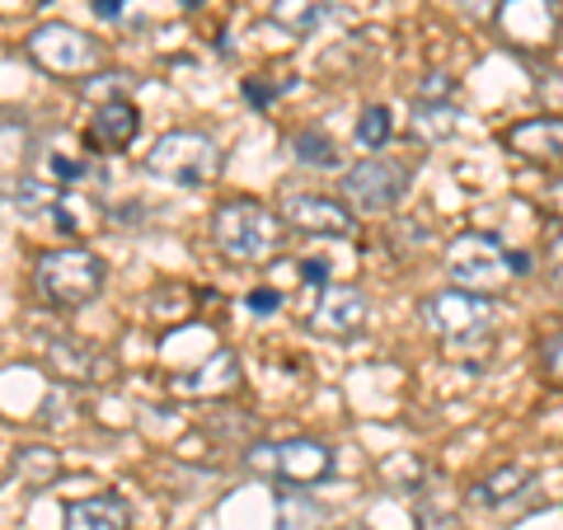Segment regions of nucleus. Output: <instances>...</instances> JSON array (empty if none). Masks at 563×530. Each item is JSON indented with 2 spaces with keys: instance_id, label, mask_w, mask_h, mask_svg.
<instances>
[{
  "instance_id": "nucleus-1",
  "label": "nucleus",
  "mask_w": 563,
  "mask_h": 530,
  "mask_svg": "<svg viewBox=\"0 0 563 530\" xmlns=\"http://www.w3.org/2000/svg\"><path fill=\"white\" fill-rule=\"evenodd\" d=\"M109 268L90 250H47L33 268V287L52 310H80L103 291Z\"/></svg>"
},
{
  "instance_id": "nucleus-2",
  "label": "nucleus",
  "mask_w": 563,
  "mask_h": 530,
  "mask_svg": "<svg viewBox=\"0 0 563 530\" xmlns=\"http://www.w3.org/2000/svg\"><path fill=\"white\" fill-rule=\"evenodd\" d=\"M277 235H282V217H273L254 198H231L211 217V240L231 263H263L277 250Z\"/></svg>"
},
{
  "instance_id": "nucleus-3",
  "label": "nucleus",
  "mask_w": 563,
  "mask_h": 530,
  "mask_svg": "<svg viewBox=\"0 0 563 530\" xmlns=\"http://www.w3.org/2000/svg\"><path fill=\"white\" fill-rule=\"evenodd\" d=\"M146 169L174 188H207L221 174V146L207 132H165L151 146Z\"/></svg>"
},
{
  "instance_id": "nucleus-4",
  "label": "nucleus",
  "mask_w": 563,
  "mask_h": 530,
  "mask_svg": "<svg viewBox=\"0 0 563 530\" xmlns=\"http://www.w3.org/2000/svg\"><path fill=\"white\" fill-rule=\"evenodd\" d=\"M422 320H428V329H432L451 352H465V347H474V343L488 339V329H493V306H488L484 296L451 287V291H437V296L422 300Z\"/></svg>"
},
{
  "instance_id": "nucleus-5",
  "label": "nucleus",
  "mask_w": 563,
  "mask_h": 530,
  "mask_svg": "<svg viewBox=\"0 0 563 530\" xmlns=\"http://www.w3.org/2000/svg\"><path fill=\"white\" fill-rule=\"evenodd\" d=\"M446 273L461 291H474V296H488L507 287V273H512V263H507V250L498 235H479L470 231L461 240H451L446 250Z\"/></svg>"
},
{
  "instance_id": "nucleus-6",
  "label": "nucleus",
  "mask_w": 563,
  "mask_h": 530,
  "mask_svg": "<svg viewBox=\"0 0 563 530\" xmlns=\"http://www.w3.org/2000/svg\"><path fill=\"white\" fill-rule=\"evenodd\" d=\"M409 165L390 161V155H372V161H357L343 174V192L352 211H366V217H380V211H395L409 192Z\"/></svg>"
},
{
  "instance_id": "nucleus-7",
  "label": "nucleus",
  "mask_w": 563,
  "mask_h": 530,
  "mask_svg": "<svg viewBox=\"0 0 563 530\" xmlns=\"http://www.w3.org/2000/svg\"><path fill=\"white\" fill-rule=\"evenodd\" d=\"M29 57L52 76H95L103 47L76 24H43L29 33Z\"/></svg>"
},
{
  "instance_id": "nucleus-8",
  "label": "nucleus",
  "mask_w": 563,
  "mask_h": 530,
  "mask_svg": "<svg viewBox=\"0 0 563 530\" xmlns=\"http://www.w3.org/2000/svg\"><path fill=\"white\" fill-rule=\"evenodd\" d=\"M250 465L263 474H277V479L291 484V488H306V484H320L333 474V451L324 441L291 437V441H282V446H254Z\"/></svg>"
},
{
  "instance_id": "nucleus-9",
  "label": "nucleus",
  "mask_w": 563,
  "mask_h": 530,
  "mask_svg": "<svg viewBox=\"0 0 563 530\" xmlns=\"http://www.w3.org/2000/svg\"><path fill=\"white\" fill-rule=\"evenodd\" d=\"M277 217L291 225V231L301 235H324V240H343L357 231V217H352V207L339 202V198H324V192H291V198H282Z\"/></svg>"
},
{
  "instance_id": "nucleus-10",
  "label": "nucleus",
  "mask_w": 563,
  "mask_h": 530,
  "mask_svg": "<svg viewBox=\"0 0 563 530\" xmlns=\"http://www.w3.org/2000/svg\"><path fill=\"white\" fill-rule=\"evenodd\" d=\"M366 296L357 287H324L320 300H314V310L306 314L310 333H320V339H333V343H347L357 339L366 329Z\"/></svg>"
},
{
  "instance_id": "nucleus-11",
  "label": "nucleus",
  "mask_w": 563,
  "mask_h": 530,
  "mask_svg": "<svg viewBox=\"0 0 563 530\" xmlns=\"http://www.w3.org/2000/svg\"><path fill=\"white\" fill-rule=\"evenodd\" d=\"M235 385H240V357L231 347H211L202 366L179 371V376L169 380V390L184 399H217V395H231Z\"/></svg>"
},
{
  "instance_id": "nucleus-12",
  "label": "nucleus",
  "mask_w": 563,
  "mask_h": 530,
  "mask_svg": "<svg viewBox=\"0 0 563 530\" xmlns=\"http://www.w3.org/2000/svg\"><path fill=\"white\" fill-rule=\"evenodd\" d=\"M503 146L531 165H559L563 161V118H521L503 132Z\"/></svg>"
},
{
  "instance_id": "nucleus-13",
  "label": "nucleus",
  "mask_w": 563,
  "mask_h": 530,
  "mask_svg": "<svg viewBox=\"0 0 563 530\" xmlns=\"http://www.w3.org/2000/svg\"><path fill=\"white\" fill-rule=\"evenodd\" d=\"M531 488H536V470L517 461V465H498L488 479L474 484L470 503L484 507V511H507V507H517V503L531 498Z\"/></svg>"
},
{
  "instance_id": "nucleus-14",
  "label": "nucleus",
  "mask_w": 563,
  "mask_h": 530,
  "mask_svg": "<svg viewBox=\"0 0 563 530\" xmlns=\"http://www.w3.org/2000/svg\"><path fill=\"white\" fill-rule=\"evenodd\" d=\"M62 530H132V503L118 493H95V498L66 503Z\"/></svg>"
},
{
  "instance_id": "nucleus-15",
  "label": "nucleus",
  "mask_w": 563,
  "mask_h": 530,
  "mask_svg": "<svg viewBox=\"0 0 563 530\" xmlns=\"http://www.w3.org/2000/svg\"><path fill=\"white\" fill-rule=\"evenodd\" d=\"M141 132V113L132 109V99H109L95 109V122H90V146L95 151H128Z\"/></svg>"
},
{
  "instance_id": "nucleus-16",
  "label": "nucleus",
  "mask_w": 563,
  "mask_h": 530,
  "mask_svg": "<svg viewBox=\"0 0 563 530\" xmlns=\"http://www.w3.org/2000/svg\"><path fill=\"white\" fill-rule=\"evenodd\" d=\"M14 207H20L24 217H43L52 225H62L66 235H80L76 217L66 211V188L62 184H33V179H24L20 188H14Z\"/></svg>"
},
{
  "instance_id": "nucleus-17",
  "label": "nucleus",
  "mask_w": 563,
  "mask_h": 530,
  "mask_svg": "<svg viewBox=\"0 0 563 530\" xmlns=\"http://www.w3.org/2000/svg\"><path fill=\"white\" fill-rule=\"evenodd\" d=\"M324 526V507L310 498V493H296L287 484V493H277V530H320Z\"/></svg>"
},
{
  "instance_id": "nucleus-18",
  "label": "nucleus",
  "mask_w": 563,
  "mask_h": 530,
  "mask_svg": "<svg viewBox=\"0 0 563 530\" xmlns=\"http://www.w3.org/2000/svg\"><path fill=\"white\" fill-rule=\"evenodd\" d=\"M273 20L287 33H314L329 20V0H273Z\"/></svg>"
},
{
  "instance_id": "nucleus-19",
  "label": "nucleus",
  "mask_w": 563,
  "mask_h": 530,
  "mask_svg": "<svg viewBox=\"0 0 563 530\" xmlns=\"http://www.w3.org/2000/svg\"><path fill=\"white\" fill-rule=\"evenodd\" d=\"M413 136L418 141H446V136H455V128H461V118H455V109L451 103H413Z\"/></svg>"
},
{
  "instance_id": "nucleus-20",
  "label": "nucleus",
  "mask_w": 563,
  "mask_h": 530,
  "mask_svg": "<svg viewBox=\"0 0 563 530\" xmlns=\"http://www.w3.org/2000/svg\"><path fill=\"white\" fill-rule=\"evenodd\" d=\"M291 151H296V161L310 165V169H339V146L324 136V132H296L291 141Z\"/></svg>"
},
{
  "instance_id": "nucleus-21",
  "label": "nucleus",
  "mask_w": 563,
  "mask_h": 530,
  "mask_svg": "<svg viewBox=\"0 0 563 530\" xmlns=\"http://www.w3.org/2000/svg\"><path fill=\"white\" fill-rule=\"evenodd\" d=\"M47 357L52 362H57L62 371H66V376H90V371H95V362H99V352H90V347H76V339H52L47 343Z\"/></svg>"
},
{
  "instance_id": "nucleus-22",
  "label": "nucleus",
  "mask_w": 563,
  "mask_h": 530,
  "mask_svg": "<svg viewBox=\"0 0 563 530\" xmlns=\"http://www.w3.org/2000/svg\"><path fill=\"white\" fill-rule=\"evenodd\" d=\"M395 136V118H390V109H380V103H372L362 118H357V141L366 151H380L385 141Z\"/></svg>"
},
{
  "instance_id": "nucleus-23",
  "label": "nucleus",
  "mask_w": 563,
  "mask_h": 530,
  "mask_svg": "<svg viewBox=\"0 0 563 530\" xmlns=\"http://www.w3.org/2000/svg\"><path fill=\"white\" fill-rule=\"evenodd\" d=\"M540 366H544V376L563 390V333H550V339L540 343Z\"/></svg>"
},
{
  "instance_id": "nucleus-24",
  "label": "nucleus",
  "mask_w": 563,
  "mask_h": 530,
  "mask_svg": "<svg viewBox=\"0 0 563 530\" xmlns=\"http://www.w3.org/2000/svg\"><path fill=\"white\" fill-rule=\"evenodd\" d=\"M451 95H455V80L446 76V70H432V76L418 85V99L422 103H446Z\"/></svg>"
},
{
  "instance_id": "nucleus-25",
  "label": "nucleus",
  "mask_w": 563,
  "mask_h": 530,
  "mask_svg": "<svg viewBox=\"0 0 563 530\" xmlns=\"http://www.w3.org/2000/svg\"><path fill=\"white\" fill-rule=\"evenodd\" d=\"M47 174H52L57 184H80L85 174H90V165L70 161V155H47Z\"/></svg>"
},
{
  "instance_id": "nucleus-26",
  "label": "nucleus",
  "mask_w": 563,
  "mask_h": 530,
  "mask_svg": "<svg viewBox=\"0 0 563 530\" xmlns=\"http://www.w3.org/2000/svg\"><path fill=\"white\" fill-rule=\"evenodd\" d=\"M282 95V85H263V80H244V99L254 103V109H268V103Z\"/></svg>"
},
{
  "instance_id": "nucleus-27",
  "label": "nucleus",
  "mask_w": 563,
  "mask_h": 530,
  "mask_svg": "<svg viewBox=\"0 0 563 530\" xmlns=\"http://www.w3.org/2000/svg\"><path fill=\"white\" fill-rule=\"evenodd\" d=\"M244 306H250L254 314H273V310L282 306V296H277L273 287H254L250 296H244Z\"/></svg>"
},
{
  "instance_id": "nucleus-28",
  "label": "nucleus",
  "mask_w": 563,
  "mask_h": 530,
  "mask_svg": "<svg viewBox=\"0 0 563 530\" xmlns=\"http://www.w3.org/2000/svg\"><path fill=\"white\" fill-rule=\"evenodd\" d=\"M296 268H301V281H310V287H324L329 281V263L324 258H301Z\"/></svg>"
},
{
  "instance_id": "nucleus-29",
  "label": "nucleus",
  "mask_w": 563,
  "mask_h": 530,
  "mask_svg": "<svg viewBox=\"0 0 563 530\" xmlns=\"http://www.w3.org/2000/svg\"><path fill=\"white\" fill-rule=\"evenodd\" d=\"M503 0H465V14L470 20H493V10H498Z\"/></svg>"
},
{
  "instance_id": "nucleus-30",
  "label": "nucleus",
  "mask_w": 563,
  "mask_h": 530,
  "mask_svg": "<svg viewBox=\"0 0 563 530\" xmlns=\"http://www.w3.org/2000/svg\"><path fill=\"white\" fill-rule=\"evenodd\" d=\"M90 10L99 14V20H122V0H90Z\"/></svg>"
},
{
  "instance_id": "nucleus-31",
  "label": "nucleus",
  "mask_w": 563,
  "mask_h": 530,
  "mask_svg": "<svg viewBox=\"0 0 563 530\" xmlns=\"http://www.w3.org/2000/svg\"><path fill=\"white\" fill-rule=\"evenodd\" d=\"M554 207H563V184H554Z\"/></svg>"
},
{
  "instance_id": "nucleus-32",
  "label": "nucleus",
  "mask_w": 563,
  "mask_h": 530,
  "mask_svg": "<svg viewBox=\"0 0 563 530\" xmlns=\"http://www.w3.org/2000/svg\"><path fill=\"white\" fill-rule=\"evenodd\" d=\"M343 530H372V526H343Z\"/></svg>"
}]
</instances>
